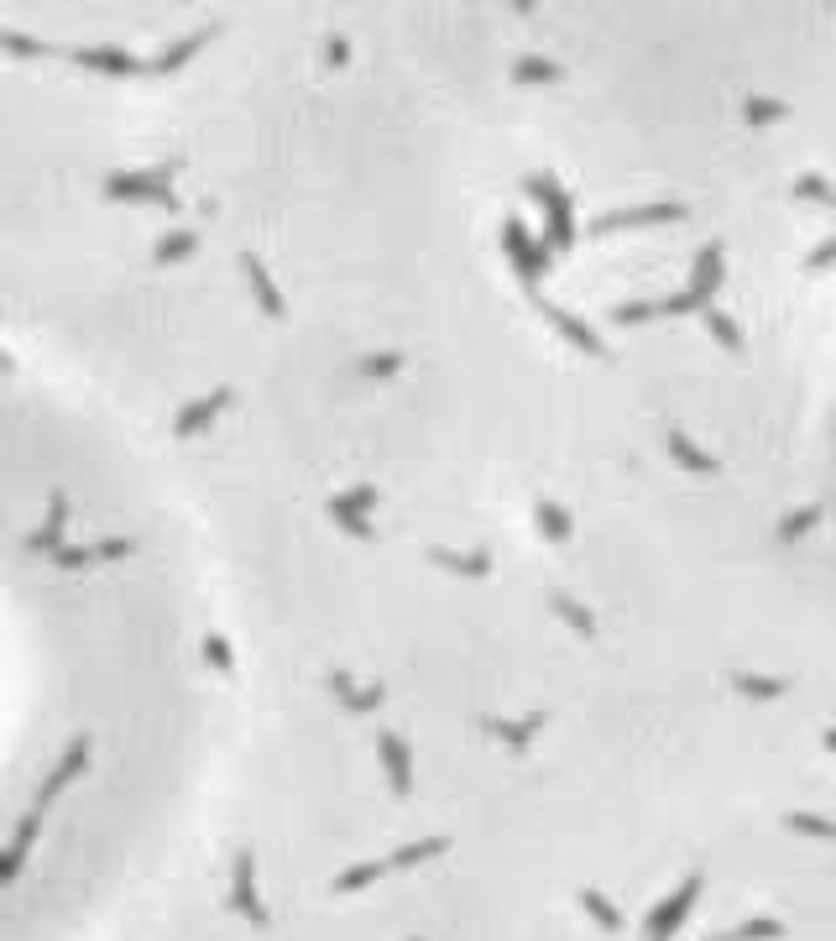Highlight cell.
Instances as JSON below:
<instances>
[{
	"mask_svg": "<svg viewBox=\"0 0 836 941\" xmlns=\"http://www.w3.org/2000/svg\"><path fill=\"white\" fill-rule=\"evenodd\" d=\"M230 403V387H215V393H204V398H194V403H183L178 408V419H173V434L178 440H194L199 429H209L220 419V408Z\"/></svg>",
	"mask_w": 836,
	"mask_h": 941,
	"instance_id": "obj_6",
	"label": "cell"
},
{
	"mask_svg": "<svg viewBox=\"0 0 836 941\" xmlns=\"http://www.w3.org/2000/svg\"><path fill=\"white\" fill-rule=\"evenodd\" d=\"M560 68L554 63H544V58H523V68H518V79H554Z\"/></svg>",
	"mask_w": 836,
	"mask_h": 941,
	"instance_id": "obj_34",
	"label": "cell"
},
{
	"mask_svg": "<svg viewBox=\"0 0 836 941\" xmlns=\"http://www.w3.org/2000/svg\"><path fill=\"white\" fill-rule=\"evenodd\" d=\"M241 272H246V288L257 293V304H262V314H272V319H283V293H277V283H272V272L257 262V257H241Z\"/></svg>",
	"mask_w": 836,
	"mask_h": 941,
	"instance_id": "obj_12",
	"label": "cell"
},
{
	"mask_svg": "<svg viewBox=\"0 0 836 941\" xmlns=\"http://www.w3.org/2000/svg\"><path fill=\"white\" fill-rule=\"evenodd\" d=\"M204 42H209V32H189V37H178L173 48H162V53L152 58V68H157V74H168V68H183V63H189V58L204 48Z\"/></svg>",
	"mask_w": 836,
	"mask_h": 941,
	"instance_id": "obj_17",
	"label": "cell"
},
{
	"mask_svg": "<svg viewBox=\"0 0 836 941\" xmlns=\"http://www.w3.org/2000/svg\"><path fill=\"white\" fill-rule=\"evenodd\" d=\"M816 518H821V508H805V513H789V518L779 523V534H784V539H795V534H805V529H810V523H816Z\"/></svg>",
	"mask_w": 836,
	"mask_h": 941,
	"instance_id": "obj_33",
	"label": "cell"
},
{
	"mask_svg": "<svg viewBox=\"0 0 836 941\" xmlns=\"http://www.w3.org/2000/svg\"><path fill=\"white\" fill-rule=\"evenodd\" d=\"M492 738H502L507 748H528L533 732H544V717H523V722H486Z\"/></svg>",
	"mask_w": 836,
	"mask_h": 941,
	"instance_id": "obj_18",
	"label": "cell"
},
{
	"mask_svg": "<svg viewBox=\"0 0 836 941\" xmlns=\"http://www.w3.org/2000/svg\"><path fill=\"white\" fill-rule=\"evenodd\" d=\"M795 194H805V199H821V204H836V189H826V183H821L816 173H805V178L795 183Z\"/></svg>",
	"mask_w": 836,
	"mask_h": 941,
	"instance_id": "obj_32",
	"label": "cell"
},
{
	"mask_svg": "<svg viewBox=\"0 0 836 941\" xmlns=\"http://www.w3.org/2000/svg\"><path fill=\"white\" fill-rule=\"evenodd\" d=\"M549 607H554V612H560V617H565V623H570L575 633H586V638L596 633V617H591L586 607H580V602H570V596H554V602H549Z\"/></svg>",
	"mask_w": 836,
	"mask_h": 941,
	"instance_id": "obj_28",
	"label": "cell"
},
{
	"mask_svg": "<svg viewBox=\"0 0 836 941\" xmlns=\"http://www.w3.org/2000/svg\"><path fill=\"white\" fill-rule=\"evenodd\" d=\"M377 502V492L371 487H356V492H345V497H330V518L340 523L345 534H371L366 529V508Z\"/></svg>",
	"mask_w": 836,
	"mask_h": 941,
	"instance_id": "obj_10",
	"label": "cell"
},
{
	"mask_svg": "<svg viewBox=\"0 0 836 941\" xmlns=\"http://www.w3.org/2000/svg\"><path fill=\"white\" fill-rule=\"evenodd\" d=\"M669 455H675L685 471H716L711 455H706V450H695V440H690V434H680V429H669Z\"/></svg>",
	"mask_w": 836,
	"mask_h": 941,
	"instance_id": "obj_19",
	"label": "cell"
},
{
	"mask_svg": "<svg viewBox=\"0 0 836 941\" xmlns=\"http://www.w3.org/2000/svg\"><path fill=\"white\" fill-rule=\"evenodd\" d=\"M549 319H554V325H560V335L570 340V346H580V351H586V356H601V340L586 330V325H580V319H570L565 309H544Z\"/></svg>",
	"mask_w": 836,
	"mask_h": 941,
	"instance_id": "obj_20",
	"label": "cell"
},
{
	"mask_svg": "<svg viewBox=\"0 0 836 941\" xmlns=\"http://www.w3.org/2000/svg\"><path fill=\"white\" fill-rule=\"evenodd\" d=\"M528 189H533V199H539L544 204V210H549V236H554V246H570V199L560 194V183H554V178H528Z\"/></svg>",
	"mask_w": 836,
	"mask_h": 941,
	"instance_id": "obj_7",
	"label": "cell"
},
{
	"mask_svg": "<svg viewBox=\"0 0 836 941\" xmlns=\"http://www.w3.org/2000/svg\"><path fill=\"white\" fill-rule=\"evenodd\" d=\"M434 560L445 565V570H466V576H486V570H492V560H486L481 549H476V555H450V549H434Z\"/></svg>",
	"mask_w": 836,
	"mask_h": 941,
	"instance_id": "obj_30",
	"label": "cell"
},
{
	"mask_svg": "<svg viewBox=\"0 0 836 941\" xmlns=\"http://www.w3.org/2000/svg\"><path fill=\"white\" fill-rule=\"evenodd\" d=\"M330 691H335V701L351 711V717H366V711L382 706V685H356L351 675H330Z\"/></svg>",
	"mask_w": 836,
	"mask_h": 941,
	"instance_id": "obj_11",
	"label": "cell"
},
{
	"mask_svg": "<svg viewBox=\"0 0 836 941\" xmlns=\"http://www.w3.org/2000/svg\"><path fill=\"white\" fill-rule=\"evenodd\" d=\"M784 936V926L774 921V915H758V921H742L727 941H779Z\"/></svg>",
	"mask_w": 836,
	"mask_h": 941,
	"instance_id": "obj_26",
	"label": "cell"
},
{
	"mask_svg": "<svg viewBox=\"0 0 836 941\" xmlns=\"http://www.w3.org/2000/svg\"><path fill=\"white\" fill-rule=\"evenodd\" d=\"M779 116H784L779 100H753V105H748V121H779Z\"/></svg>",
	"mask_w": 836,
	"mask_h": 941,
	"instance_id": "obj_35",
	"label": "cell"
},
{
	"mask_svg": "<svg viewBox=\"0 0 836 941\" xmlns=\"http://www.w3.org/2000/svg\"><path fill=\"white\" fill-rule=\"evenodd\" d=\"M701 319H706V330H711L716 340H722L727 351H737V346H742V335H737V325H732V319H727L722 309H716V304H706V309H701Z\"/></svg>",
	"mask_w": 836,
	"mask_h": 941,
	"instance_id": "obj_27",
	"label": "cell"
},
{
	"mask_svg": "<svg viewBox=\"0 0 836 941\" xmlns=\"http://www.w3.org/2000/svg\"><path fill=\"white\" fill-rule=\"evenodd\" d=\"M826 748H831V753H836V727H831V732H826Z\"/></svg>",
	"mask_w": 836,
	"mask_h": 941,
	"instance_id": "obj_37",
	"label": "cell"
},
{
	"mask_svg": "<svg viewBox=\"0 0 836 941\" xmlns=\"http://www.w3.org/2000/svg\"><path fill=\"white\" fill-rule=\"evenodd\" d=\"M732 685H737L742 696H753V701H774V696L789 691L784 680H769V675H732Z\"/></svg>",
	"mask_w": 836,
	"mask_h": 941,
	"instance_id": "obj_25",
	"label": "cell"
},
{
	"mask_svg": "<svg viewBox=\"0 0 836 941\" xmlns=\"http://www.w3.org/2000/svg\"><path fill=\"white\" fill-rule=\"evenodd\" d=\"M230 910L246 915L257 931L272 926V915H267L262 894H257V858H251V853H236V863H230Z\"/></svg>",
	"mask_w": 836,
	"mask_h": 941,
	"instance_id": "obj_1",
	"label": "cell"
},
{
	"mask_svg": "<svg viewBox=\"0 0 836 941\" xmlns=\"http://www.w3.org/2000/svg\"><path fill=\"white\" fill-rule=\"evenodd\" d=\"M204 659L215 664L220 675H236V654H230V644H225V638H204Z\"/></svg>",
	"mask_w": 836,
	"mask_h": 941,
	"instance_id": "obj_31",
	"label": "cell"
},
{
	"mask_svg": "<svg viewBox=\"0 0 836 941\" xmlns=\"http://www.w3.org/2000/svg\"><path fill=\"white\" fill-rule=\"evenodd\" d=\"M502 246L513 251V262H518V272H523V283H539V272L549 267V251H544V246H533L518 220H507V225H502Z\"/></svg>",
	"mask_w": 836,
	"mask_h": 941,
	"instance_id": "obj_8",
	"label": "cell"
},
{
	"mask_svg": "<svg viewBox=\"0 0 836 941\" xmlns=\"http://www.w3.org/2000/svg\"><path fill=\"white\" fill-rule=\"evenodd\" d=\"M695 894H701V874H690L675 894H669L664 905H654V915H648V941H669L680 926H685V915L695 905Z\"/></svg>",
	"mask_w": 836,
	"mask_h": 941,
	"instance_id": "obj_3",
	"label": "cell"
},
{
	"mask_svg": "<svg viewBox=\"0 0 836 941\" xmlns=\"http://www.w3.org/2000/svg\"><path fill=\"white\" fill-rule=\"evenodd\" d=\"M580 910L591 915V921L601 926V931H622V915L612 910V900L607 894H596V889H580Z\"/></svg>",
	"mask_w": 836,
	"mask_h": 941,
	"instance_id": "obj_23",
	"label": "cell"
},
{
	"mask_svg": "<svg viewBox=\"0 0 836 941\" xmlns=\"http://www.w3.org/2000/svg\"><path fill=\"white\" fill-rule=\"evenodd\" d=\"M377 759H382V769H387V785H392V795H408L413 790V753H408V743L398 738V732H377Z\"/></svg>",
	"mask_w": 836,
	"mask_h": 941,
	"instance_id": "obj_5",
	"label": "cell"
},
{
	"mask_svg": "<svg viewBox=\"0 0 836 941\" xmlns=\"http://www.w3.org/2000/svg\"><path fill=\"white\" fill-rule=\"evenodd\" d=\"M110 199H147V204H173V189L162 173H110L105 178Z\"/></svg>",
	"mask_w": 836,
	"mask_h": 941,
	"instance_id": "obj_4",
	"label": "cell"
},
{
	"mask_svg": "<svg viewBox=\"0 0 836 941\" xmlns=\"http://www.w3.org/2000/svg\"><path fill=\"white\" fill-rule=\"evenodd\" d=\"M722 941H727V936H722Z\"/></svg>",
	"mask_w": 836,
	"mask_h": 941,
	"instance_id": "obj_38",
	"label": "cell"
},
{
	"mask_svg": "<svg viewBox=\"0 0 836 941\" xmlns=\"http://www.w3.org/2000/svg\"><path fill=\"white\" fill-rule=\"evenodd\" d=\"M37 832H42V811L32 806L27 816H21V826H16V842L0 853V884H11L21 868H27V853H32V842H37Z\"/></svg>",
	"mask_w": 836,
	"mask_h": 941,
	"instance_id": "obj_9",
	"label": "cell"
},
{
	"mask_svg": "<svg viewBox=\"0 0 836 941\" xmlns=\"http://www.w3.org/2000/svg\"><path fill=\"white\" fill-rule=\"evenodd\" d=\"M722 288V246H706L695 257V278H690V298L695 304H711V293Z\"/></svg>",
	"mask_w": 836,
	"mask_h": 941,
	"instance_id": "obj_13",
	"label": "cell"
},
{
	"mask_svg": "<svg viewBox=\"0 0 836 941\" xmlns=\"http://www.w3.org/2000/svg\"><path fill=\"white\" fill-rule=\"evenodd\" d=\"M784 826H789V832H800V837L836 842V821H826V816H816V811H789V816H784Z\"/></svg>",
	"mask_w": 836,
	"mask_h": 941,
	"instance_id": "obj_22",
	"label": "cell"
},
{
	"mask_svg": "<svg viewBox=\"0 0 836 941\" xmlns=\"http://www.w3.org/2000/svg\"><path fill=\"white\" fill-rule=\"evenodd\" d=\"M445 837H424V842H408V847H398V853L387 858V868H413V863H424V858H434V853H445Z\"/></svg>",
	"mask_w": 836,
	"mask_h": 941,
	"instance_id": "obj_24",
	"label": "cell"
},
{
	"mask_svg": "<svg viewBox=\"0 0 836 941\" xmlns=\"http://www.w3.org/2000/svg\"><path fill=\"white\" fill-rule=\"evenodd\" d=\"M826 262H836V241H826L816 257H810V267H826Z\"/></svg>",
	"mask_w": 836,
	"mask_h": 941,
	"instance_id": "obj_36",
	"label": "cell"
},
{
	"mask_svg": "<svg viewBox=\"0 0 836 941\" xmlns=\"http://www.w3.org/2000/svg\"><path fill=\"white\" fill-rule=\"evenodd\" d=\"M685 210L680 204H648V210H617L596 225V231H617V225H664V220H680Z\"/></svg>",
	"mask_w": 836,
	"mask_h": 941,
	"instance_id": "obj_15",
	"label": "cell"
},
{
	"mask_svg": "<svg viewBox=\"0 0 836 941\" xmlns=\"http://www.w3.org/2000/svg\"><path fill=\"white\" fill-rule=\"evenodd\" d=\"M194 251H199V236H194V231H178V236H168V241H157L152 262H157V267H173V262H183V257H194Z\"/></svg>",
	"mask_w": 836,
	"mask_h": 941,
	"instance_id": "obj_21",
	"label": "cell"
},
{
	"mask_svg": "<svg viewBox=\"0 0 836 941\" xmlns=\"http://www.w3.org/2000/svg\"><path fill=\"white\" fill-rule=\"evenodd\" d=\"M539 529H544L554 544H565V539H570V513L554 508V502H539Z\"/></svg>",
	"mask_w": 836,
	"mask_h": 941,
	"instance_id": "obj_29",
	"label": "cell"
},
{
	"mask_svg": "<svg viewBox=\"0 0 836 941\" xmlns=\"http://www.w3.org/2000/svg\"><path fill=\"white\" fill-rule=\"evenodd\" d=\"M63 529H68V502H63V492H53V502H48V518H42V529H37L27 544H32V549H58Z\"/></svg>",
	"mask_w": 836,
	"mask_h": 941,
	"instance_id": "obj_16",
	"label": "cell"
},
{
	"mask_svg": "<svg viewBox=\"0 0 836 941\" xmlns=\"http://www.w3.org/2000/svg\"><path fill=\"white\" fill-rule=\"evenodd\" d=\"M89 759H95V738H89V732H84V738H74V743H68V753H63V759L53 764V774L48 779H42V790H37V800H32V806L37 811H48L53 806V800L68 790V785H74V779L89 769Z\"/></svg>",
	"mask_w": 836,
	"mask_h": 941,
	"instance_id": "obj_2",
	"label": "cell"
},
{
	"mask_svg": "<svg viewBox=\"0 0 836 941\" xmlns=\"http://www.w3.org/2000/svg\"><path fill=\"white\" fill-rule=\"evenodd\" d=\"M74 63L95 68V74H142V63H136L131 53H121V48H79Z\"/></svg>",
	"mask_w": 836,
	"mask_h": 941,
	"instance_id": "obj_14",
	"label": "cell"
}]
</instances>
